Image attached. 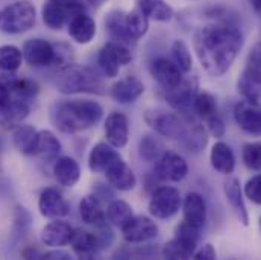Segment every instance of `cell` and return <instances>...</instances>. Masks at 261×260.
I'll return each mask as SVG.
<instances>
[{
  "mask_svg": "<svg viewBox=\"0 0 261 260\" xmlns=\"http://www.w3.org/2000/svg\"><path fill=\"white\" fill-rule=\"evenodd\" d=\"M193 48L203 70L211 76H222L240 54L243 35L229 23L205 25L195 34Z\"/></svg>",
  "mask_w": 261,
  "mask_h": 260,
  "instance_id": "1",
  "label": "cell"
},
{
  "mask_svg": "<svg viewBox=\"0 0 261 260\" xmlns=\"http://www.w3.org/2000/svg\"><path fill=\"white\" fill-rule=\"evenodd\" d=\"M103 116V108L88 99H73L55 102L50 107V119L54 125L65 134L88 130Z\"/></svg>",
  "mask_w": 261,
  "mask_h": 260,
  "instance_id": "2",
  "label": "cell"
},
{
  "mask_svg": "<svg viewBox=\"0 0 261 260\" xmlns=\"http://www.w3.org/2000/svg\"><path fill=\"white\" fill-rule=\"evenodd\" d=\"M58 91L64 94L76 93H102L100 78L88 67L70 64L58 72L55 79Z\"/></svg>",
  "mask_w": 261,
  "mask_h": 260,
  "instance_id": "3",
  "label": "cell"
},
{
  "mask_svg": "<svg viewBox=\"0 0 261 260\" xmlns=\"http://www.w3.org/2000/svg\"><path fill=\"white\" fill-rule=\"evenodd\" d=\"M37 18L35 6L28 0L14 2L0 9V31L5 34H23L34 28Z\"/></svg>",
  "mask_w": 261,
  "mask_h": 260,
  "instance_id": "4",
  "label": "cell"
},
{
  "mask_svg": "<svg viewBox=\"0 0 261 260\" xmlns=\"http://www.w3.org/2000/svg\"><path fill=\"white\" fill-rule=\"evenodd\" d=\"M85 12L82 0H46L43 6V21L47 28L60 31L65 21L76 14Z\"/></svg>",
  "mask_w": 261,
  "mask_h": 260,
  "instance_id": "5",
  "label": "cell"
},
{
  "mask_svg": "<svg viewBox=\"0 0 261 260\" xmlns=\"http://www.w3.org/2000/svg\"><path fill=\"white\" fill-rule=\"evenodd\" d=\"M182 207V196L172 186H160L153 189L149 199V211L156 219H169Z\"/></svg>",
  "mask_w": 261,
  "mask_h": 260,
  "instance_id": "6",
  "label": "cell"
},
{
  "mask_svg": "<svg viewBox=\"0 0 261 260\" xmlns=\"http://www.w3.org/2000/svg\"><path fill=\"white\" fill-rule=\"evenodd\" d=\"M132 61L128 44L119 41H108L97 55V64L107 78H116L120 73L122 65H128Z\"/></svg>",
  "mask_w": 261,
  "mask_h": 260,
  "instance_id": "7",
  "label": "cell"
},
{
  "mask_svg": "<svg viewBox=\"0 0 261 260\" xmlns=\"http://www.w3.org/2000/svg\"><path fill=\"white\" fill-rule=\"evenodd\" d=\"M144 121L155 132L172 140H181L189 130L178 114L161 110H147Z\"/></svg>",
  "mask_w": 261,
  "mask_h": 260,
  "instance_id": "8",
  "label": "cell"
},
{
  "mask_svg": "<svg viewBox=\"0 0 261 260\" xmlns=\"http://www.w3.org/2000/svg\"><path fill=\"white\" fill-rule=\"evenodd\" d=\"M187 174H189V164L176 152L166 151L155 161V177L158 180L178 183V181L184 180Z\"/></svg>",
  "mask_w": 261,
  "mask_h": 260,
  "instance_id": "9",
  "label": "cell"
},
{
  "mask_svg": "<svg viewBox=\"0 0 261 260\" xmlns=\"http://www.w3.org/2000/svg\"><path fill=\"white\" fill-rule=\"evenodd\" d=\"M23 58L34 67H46L58 60V54L54 44L41 38L28 40L23 46Z\"/></svg>",
  "mask_w": 261,
  "mask_h": 260,
  "instance_id": "10",
  "label": "cell"
},
{
  "mask_svg": "<svg viewBox=\"0 0 261 260\" xmlns=\"http://www.w3.org/2000/svg\"><path fill=\"white\" fill-rule=\"evenodd\" d=\"M158 225L147 216H134L122 227L123 239L128 244H143L158 236Z\"/></svg>",
  "mask_w": 261,
  "mask_h": 260,
  "instance_id": "11",
  "label": "cell"
},
{
  "mask_svg": "<svg viewBox=\"0 0 261 260\" xmlns=\"http://www.w3.org/2000/svg\"><path fill=\"white\" fill-rule=\"evenodd\" d=\"M237 125L251 135L261 137V105L254 101H242L234 108Z\"/></svg>",
  "mask_w": 261,
  "mask_h": 260,
  "instance_id": "12",
  "label": "cell"
},
{
  "mask_svg": "<svg viewBox=\"0 0 261 260\" xmlns=\"http://www.w3.org/2000/svg\"><path fill=\"white\" fill-rule=\"evenodd\" d=\"M152 78L167 91L176 88L182 82V72L173 61L167 58H156L149 65Z\"/></svg>",
  "mask_w": 261,
  "mask_h": 260,
  "instance_id": "13",
  "label": "cell"
},
{
  "mask_svg": "<svg viewBox=\"0 0 261 260\" xmlns=\"http://www.w3.org/2000/svg\"><path fill=\"white\" fill-rule=\"evenodd\" d=\"M103 174L108 183L120 192H129L137 186L135 174L122 158V155H119L114 161H111V164L105 169Z\"/></svg>",
  "mask_w": 261,
  "mask_h": 260,
  "instance_id": "14",
  "label": "cell"
},
{
  "mask_svg": "<svg viewBox=\"0 0 261 260\" xmlns=\"http://www.w3.org/2000/svg\"><path fill=\"white\" fill-rule=\"evenodd\" d=\"M38 210L44 218L60 219L70 213V205L57 189L47 187L41 192L38 199Z\"/></svg>",
  "mask_w": 261,
  "mask_h": 260,
  "instance_id": "15",
  "label": "cell"
},
{
  "mask_svg": "<svg viewBox=\"0 0 261 260\" xmlns=\"http://www.w3.org/2000/svg\"><path fill=\"white\" fill-rule=\"evenodd\" d=\"M196 96V84L189 82H181L176 88L167 90L166 99L167 102L182 116L190 119L192 111H193V101Z\"/></svg>",
  "mask_w": 261,
  "mask_h": 260,
  "instance_id": "16",
  "label": "cell"
},
{
  "mask_svg": "<svg viewBox=\"0 0 261 260\" xmlns=\"http://www.w3.org/2000/svg\"><path fill=\"white\" fill-rule=\"evenodd\" d=\"M105 134L110 145L122 149L129 140V121L123 113H111L105 121Z\"/></svg>",
  "mask_w": 261,
  "mask_h": 260,
  "instance_id": "17",
  "label": "cell"
},
{
  "mask_svg": "<svg viewBox=\"0 0 261 260\" xmlns=\"http://www.w3.org/2000/svg\"><path fill=\"white\" fill-rule=\"evenodd\" d=\"M237 88L245 99L258 102L261 99V67L246 63L245 70L239 78Z\"/></svg>",
  "mask_w": 261,
  "mask_h": 260,
  "instance_id": "18",
  "label": "cell"
},
{
  "mask_svg": "<svg viewBox=\"0 0 261 260\" xmlns=\"http://www.w3.org/2000/svg\"><path fill=\"white\" fill-rule=\"evenodd\" d=\"M144 93V84L135 76H125L111 87V98L119 104H132Z\"/></svg>",
  "mask_w": 261,
  "mask_h": 260,
  "instance_id": "19",
  "label": "cell"
},
{
  "mask_svg": "<svg viewBox=\"0 0 261 260\" xmlns=\"http://www.w3.org/2000/svg\"><path fill=\"white\" fill-rule=\"evenodd\" d=\"M182 213L186 222L202 230L206 222V202L203 196L190 192L182 201Z\"/></svg>",
  "mask_w": 261,
  "mask_h": 260,
  "instance_id": "20",
  "label": "cell"
},
{
  "mask_svg": "<svg viewBox=\"0 0 261 260\" xmlns=\"http://www.w3.org/2000/svg\"><path fill=\"white\" fill-rule=\"evenodd\" d=\"M68 35L79 44H88L96 35V21L87 12L76 14L68 21Z\"/></svg>",
  "mask_w": 261,
  "mask_h": 260,
  "instance_id": "21",
  "label": "cell"
},
{
  "mask_svg": "<svg viewBox=\"0 0 261 260\" xmlns=\"http://www.w3.org/2000/svg\"><path fill=\"white\" fill-rule=\"evenodd\" d=\"M210 161L216 172L229 175L236 169V155L229 145L225 141H216L210 152Z\"/></svg>",
  "mask_w": 261,
  "mask_h": 260,
  "instance_id": "22",
  "label": "cell"
},
{
  "mask_svg": "<svg viewBox=\"0 0 261 260\" xmlns=\"http://www.w3.org/2000/svg\"><path fill=\"white\" fill-rule=\"evenodd\" d=\"M225 196H226V202L229 204L231 210L234 211V215L237 216V219L243 224L248 225L249 224V215H248V208L243 199V191H242V184L237 178H229L225 183Z\"/></svg>",
  "mask_w": 261,
  "mask_h": 260,
  "instance_id": "23",
  "label": "cell"
},
{
  "mask_svg": "<svg viewBox=\"0 0 261 260\" xmlns=\"http://www.w3.org/2000/svg\"><path fill=\"white\" fill-rule=\"evenodd\" d=\"M73 228L61 219H55L52 222H49L43 231H41V242L46 247H64L70 242Z\"/></svg>",
  "mask_w": 261,
  "mask_h": 260,
  "instance_id": "24",
  "label": "cell"
},
{
  "mask_svg": "<svg viewBox=\"0 0 261 260\" xmlns=\"http://www.w3.org/2000/svg\"><path fill=\"white\" fill-rule=\"evenodd\" d=\"M54 177L63 187H73L81 178V168L71 157H60L54 164Z\"/></svg>",
  "mask_w": 261,
  "mask_h": 260,
  "instance_id": "25",
  "label": "cell"
},
{
  "mask_svg": "<svg viewBox=\"0 0 261 260\" xmlns=\"http://www.w3.org/2000/svg\"><path fill=\"white\" fill-rule=\"evenodd\" d=\"M120 154L114 149L113 145L100 141L97 145H94L90 151L88 155V168L91 172L94 174H100L105 172V169L111 164V161H114Z\"/></svg>",
  "mask_w": 261,
  "mask_h": 260,
  "instance_id": "26",
  "label": "cell"
},
{
  "mask_svg": "<svg viewBox=\"0 0 261 260\" xmlns=\"http://www.w3.org/2000/svg\"><path fill=\"white\" fill-rule=\"evenodd\" d=\"M79 215H81V219L88 225H94L99 228L107 224V215L102 208L99 198L96 195H87L81 199Z\"/></svg>",
  "mask_w": 261,
  "mask_h": 260,
  "instance_id": "27",
  "label": "cell"
},
{
  "mask_svg": "<svg viewBox=\"0 0 261 260\" xmlns=\"http://www.w3.org/2000/svg\"><path fill=\"white\" fill-rule=\"evenodd\" d=\"M135 3L149 20L167 23L175 17L173 8L166 0H137Z\"/></svg>",
  "mask_w": 261,
  "mask_h": 260,
  "instance_id": "28",
  "label": "cell"
},
{
  "mask_svg": "<svg viewBox=\"0 0 261 260\" xmlns=\"http://www.w3.org/2000/svg\"><path fill=\"white\" fill-rule=\"evenodd\" d=\"M68 244L79 257H90L91 254L96 253L97 248H100L97 236L90 231H85L82 228L73 230Z\"/></svg>",
  "mask_w": 261,
  "mask_h": 260,
  "instance_id": "29",
  "label": "cell"
},
{
  "mask_svg": "<svg viewBox=\"0 0 261 260\" xmlns=\"http://www.w3.org/2000/svg\"><path fill=\"white\" fill-rule=\"evenodd\" d=\"M105 28L113 41H119L123 44H129L134 41L126 28V12L111 11L105 18Z\"/></svg>",
  "mask_w": 261,
  "mask_h": 260,
  "instance_id": "30",
  "label": "cell"
},
{
  "mask_svg": "<svg viewBox=\"0 0 261 260\" xmlns=\"http://www.w3.org/2000/svg\"><path fill=\"white\" fill-rule=\"evenodd\" d=\"M61 152V141L52 131H38V140L35 148V155L44 161H55Z\"/></svg>",
  "mask_w": 261,
  "mask_h": 260,
  "instance_id": "31",
  "label": "cell"
},
{
  "mask_svg": "<svg viewBox=\"0 0 261 260\" xmlns=\"http://www.w3.org/2000/svg\"><path fill=\"white\" fill-rule=\"evenodd\" d=\"M15 148L24 155H34L38 140V131L31 125H18L12 135Z\"/></svg>",
  "mask_w": 261,
  "mask_h": 260,
  "instance_id": "32",
  "label": "cell"
},
{
  "mask_svg": "<svg viewBox=\"0 0 261 260\" xmlns=\"http://www.w3.org/2000/svg\"><path fill=\"white\" fill-rule=\"evenodd\" d=\"M164 152H166L164 145L161 143V140L158 137H155L152 134L143 135L138 141V154L147 163L156 161Z\"/></svg>",
  "mask_w": 261,
  "mask_h": 260,
  "instance_id": "33",
  "label": "cell"
},
{
  "mask_svg": "<svg viewBox=\"0 0 261 260\" xmlns=\"http://www.w3.org/2000/svg\"><path fill=\"white\" fill-rule=\"evenodd\" d=\"M107 218L114 227H119L122 230V227L134 218V210L126 201L114 199L107 208Z\"/></svg>",
  "mask_w": 261,
  "mask_h": 260,
  "instance_id": "34",
  "label": "cell"
},
{
  "mask_svg": "<svg viewBox=\"0 0 261 260\" xmlns=\"http://www.w3.org/2000/svg\"><path fill=\"white\" fill-rule=\"evenodd\" d=\"M5 82H6V85L9 87L12 96L20 98V99H23V101H28V102H31L32 99H35L37 94H38V91H40L37 82L29 81V79L11 78V79H6Z\"/></svg>",
  "mask_w": 261,
  "mask_h": 260,
  "instance_id": "35",
  "label": "cell"
},
{
  "mask_svg": "<svg viewBox=\"0 0 261 260\" xmlns=\"http://www.w3.org/2000/svg\"><path fill=\"white\" fill-rule=\"evenodd\" d=\"M126 28L132 40L137 41L138 38L146 35L149 29V18L138 8H135L130 12H126Z\"/></svg>",
  "mask_w": 261,
  "mask_h": 260,
  "instance_id": "36",
  "label": "cell"
},
{
  "mask_svg": "<svg viewBox=\"0 0 261 260\" xmlns=\"http://www.w3.org/2000/svg\"><path fill=\"white\" fill-rule=\"evenodd\" d=\"M23 63V52L12 46V44H5L0 48V70L2 72H15L20 68Z\"/></svg>",
  "mask_w": 261,
  "mask_h": 260,
  "instance_id": "37",
  "label": "cell"
},
{
  "mask_svg": "<svg viewBox=\"0 0 261 260\" xmlns=\"http://www.w3.org/2000/svg\"><path fill=\"white\" fill-rule=\"evenodd\" d=\"M193 113L199 116L200 119L206 121L213 116L217 114V104L216 98L206 91L203 93H196L195 101H193Z\"/></svg>",
  "mask_w": 261,
  "mask_h": 260,
  "instance_id": "38",
  "label": "cell"
},
{
  "mask_svg": "<svg viewBox=\"0 0 261 260\" xmlns=\"http://www.w3.org/2000/svg\"><path fill=\"white\" fill-rule=\"evenodd\" d=\"M195 248H192L190 245H187L186 242H182L178 238L170 239L161 251V256L164 259L176 260V259H192L195 254Z\"/></svg>",
  "mask_w": 261,
  "mask_h": 260,
  "instance_id": "39",
  "label": "cell"
},
{
  "mask_svg": "<svg viewBox=\"0 0 261 260\" xmlns=\"http://www.w3.org/2000/svg\"><path fill=\"white\" fill-rule=\"evenodd\" d=\"M172 61L181 68L182 73H189L193 67V57L189 46L182 40H175L172 44Z\"/></svg>",
  "mask_w": 261,
  "mask_h": 260,
  "instance_id": "40",
  "label": "cell"
},
{
  "mask_svg": "<svg viewBox=\"0 0 261 260\" xmlns=\"http://www.w3.org/2000/svg\"><path fill=\"white\" fill-rule=\"evenodd\" d=\"M181 141L189 151H200L206 143V134L202 127L195 125L187 130L186 135L181 138Z\"/></svg>",
  "mask_w": 261,
  "mask_h": 260,
  "instance_id": "41",
  "label": "cell"
},
{
  "mask_svg": "<svg viewBox=\"0 0 261 260\" xmlns=\"http://www.w3.org/2000/svg\"><path fill=\"white\" fill-rule=\"evenodd\" d=\"M243 163L251 171H261V143H246L242 151Z\"/></svg>",
  "mask_w": 261,
  "mask_h": 260,
  "instance_id": "42",
  "label": "cell"
},
{
  "mask_svg": "<svg viewBox=\"0 0 261 260\" xmlns=\"http://www.w3.org/2000/svg\"><path fill=\"white\" fill-rule=\"evenodd\" d=\"M243 194L254 204L261 205V175H255L248 180V183L243 187Z\"/></svg>",
  "mask_w": 261,
  "mask_h": 260,
  "instance_id": "43",
  "label": "cell"
},
{
  "mask_svg": "<svg viewBox=\"0 0 261 260\" xmlns=\"http://www.w3.org/2000/svg\"><path fill=\"white\" fill-rule=\"evenodd\" d=\"M205 125H206V130H208V132H210L213 137H216V138L223 137V135H225V132H226V127H225L223 121L219 117V114H216V116H213V117L206 119V121H205Z\"/></svg>",
  "mask_w": 261,
  "mask_h": 260,
  "instance_id": "44",
  "label": "cell"
},
{
  "mask_svg": "<svg viewBox=\"0 0 261 260\" xmlns=\"http://www.w3.org/2000/svg\"><path fill=\"white\" fill-rule=\"evenodd\" d=\"M12 102V93L9 90V87L6 85L5 81H0V114L8 110V107Z\"/></svg>",
  "mask_w": 261,
  "mask_h": 260,
  "instance_id": "45",
  "label": "cell"
},
{
  "mask_svg": "<svg viewBox=\"0 0 261 260\" xmlns=\"http://www.w3.org/2000/svg\"><path fill=\"white\" fill-rule=\"evenodd\" d=\"M216 257H217V254H216V250L211 244H203L199 250H196L195 254H193V259L197 260H214Z\"/></svg>",
  "mask_w": 261,
  "mask_h": 260,
  "instance_id": "46",
  "label": "cell"
},
{
  "mask_svg": "<svg viewBox=\"0 0 261 260\" xmlns=\"http://www.w3.org/2000/svg\"><path fill=\"white\" fill-rule=\"evenodd\" d=\"M246 63H251V64H255L258 65V67H261V41L260 43H257V44L251 49Z\"/></svg>",
  "mask_w": 261,
  "mask_h": 260,
  "instance_id": "47",
  "label": "cell"
},
{
  "mask_svg": "<svg viewBox=\"0 0 261 260\" xmlns=\"http://www.w3.org/2000/svg\"><path fill=\"white\" fill-rule=\"evenodd\" d=\"M43 259L68 260L71 259V256H70L67 251H63V250H52V251H49V253H44V254H43Z\"/></svg>",
  "mask_w": 261,
  "mask_h": 260,
  "instance_id": "48",
  "label": "cell"
},
{
  "mask_svg": "<svg viewBox=\"0 0 261 260\" xmlns=\"http://www.w3.org/2000/svg\"><path fill=\"white\" fill-rule=\"evenodd\" d=\"M23 256L26 257V259H43V254L41 253H38V251H35V250H26L24 253H23Z\"/></svg>",
  "mask_w": 261,
  "mask_h": 260,
  "instance_id": "49",
  "label": "cell"
},
{
  "mask_svg": "<svg viewBox=\"0 0 261 260\" xmlns=\"http://www.w3.org/2000/svg\"><path fill=\"white\" fill-rule=\"evenodd\" d=\"M249 3H251L252 9L255 11V14L261 17V0H249Z\"/></svg>",
  "mask_w": 261,
  "mask_h": 260,
  "instance_id": "50",
  "label": "cell"
},
{
  "mask_svg": "<svg viewBox=\"0 0 261 260\" xmlns=\"http://www.w3.org/2000/svg\"><path fill=\"white\" fill-rule=\"evenodd\" d=\"M88 2H90L93 6H100V5H102V3H105L107 0H88Z\"/></svg>",
  "mask_w": 261,
  "mask_h": 260,
  "instance_id": "51",
  "label": "cell"
},
{
  "mask_svg": "<svg viewBox=\"0 0 261 260\" xmlns=\"http://www.w3.org/2000/svg\"><path fill=\"white\" fill-rule=\"evenodd\" d=\"M0 171H2V163H0Z\"/></svg>",
  "mask_w": 261,
  "mask_h": 260,
  "instance_id": "52",
  "label": "cell"
},
{
  "mask_svg": "<svg viewBox=\"0 0 261 260\" xmlns=\"http://www.w3.org/2000/svg\"><path fill=\"white\" fill-rule=\"evenodd\" d=\"M260 227H261V218H260Z\"/></svg>",
  "mask_w": 261,
  "mask_h": 260,
  "instance_id": "53",
  "label": "cell"
}]
</instances>
